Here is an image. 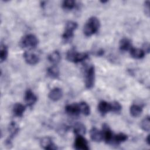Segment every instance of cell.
Masks as SVG:
<instances>
[{
	"label": "cell",
	"instance_id": "6da1fadb",
	"mask_svg": "<svg viewBox=\"0 0 150 150\" xmlns=\"http://www.w3.org/2000/svg\"><path fill=\"white\" fill-rule=\"evenodd\" d=\"M100 26L99 19L96 16H91L86 22L83 27V33L86 36L90 37L98 32Z\"/></svg>",
	"mask_w": 150,
	"mask_h": 150
},
{
	"label": "cell",
	"instance_id": "7a4b0ae2",
	"mask_svg": "<svg viewBox=\"0 0 150 150\" xmlns=\"http://www.w3.org/2000/svg\"><path fill=\"white\" fill-rule=\"evenodd\" d=\"M78 24L76 22L69 21L66 22L64 30L62 35V39L64 42L68 43L70 42L74 37V32L77 28Z\"/></svg>",
	"mask_w": 150,
	"mask_h": 150
},
{
	"label": "cell",
	"instance_id": "3957f363",
	"mask_svg": "<svg viewBox=\"0 0 150 150\" xmlns=\"http://www.w3.org/2000/svg\"><path fill=\"white\" fill-rule=\"evenodd\" d=\"M39 43L38 38L33 34H28L22 38L19 42V45L22 48L34 49Z\"/></svg>",
	"mask_w": 150,
	"mask_h": 150
},
{
	"label": "cell",
	"instance_id": "277c9868",
	"mask_svg": "<svg viewBox=\"0 0 150 150\" xmlns=\"http://www.w3.org/2000/svg\"><path fill=\"white\" fill-rule=\"evenodd\" d=\"M88 56V54L86 52L79 53L75 49L73 48L67 51L66 53V59L69 62L77 63L85 60Z\"/></svg>",
	"mask_w": 150,
	"mask_h": 150
},
{
	"label": "cell",
	"instance_id": "5b68a950",
	"mask_svg": "<svg viewBox=\"0 0 150 150\" xmlns=\"http://www.w3.org/2000/svg\"><path fill=\"white\" fill-rule=\"evenodd\" d=\"M95 81V68L91 65L85 71L84 73V83L86 88L91 89L94 85Z\"/></svg>",
	"mask_w": 150,
	"mask_h": 150
},
{
	"label": "cell",
	"instance_id": "8992f818",
	"mask_svg": "<svg viewBox=\"0 0 150 150\" xmlns=\"http://www.w3.org/2000/svg\"><path fill=\"white\" fill-rule=\"evenodd\" d=\"M8 131H9V135L5 141V145L7 147L11 148V146H12V140L19 132V128L16 124L15 122H14L13 121H12L9 125Z\"/></svg>",
	"mask_w": 150,
	"mask_h": 150
},
{
	"label": "cell",
	"instance_id": "52a82bcc",
	"mask_svg": "<svg viewBox=\"0 0 150 150\" xmlns=\"http://www.w3.org/2000/svg\"><path fill=\"white\" fill-rule=\"evenodd\" d=\"M74 148L77 150H88L89 149V146L87 140L82 136L78 135L76 136L74 144Z\"/></svg>",
	"mask_w": 150,
	"mask_h": 150
},
{
	"label": "cell",
	"instance_id": "ba28073f",
	"mask_svg": "<svg viewBox=\"0 0 150 150\" xmlns=\"http://www.w3.org/2000/svg\"><path fill=\"white\" fill-rule=\"evenodd\" d=\"M24 100L26 105L31 107L36 103L38 98L31 90L28 89L25 93Z\"/></svg>",
	"mask_w": 150,
	"mask_h": 150
},
{
	"label": "cell",
	"instance_id": "9c48e42d",
	"mask_svg": "<svg viewBox=\"0 0 150 150\" xmlns=\"http://www.w3.org/2000/svg\"><path fill=\"white\" fill-rule=\"evenodd\" d=\"M23 58L25 62L30 65L36 64L40 60L39 57L36 54L27 51L23 53Z\"/></svg>",
	"mask_w": 150,
	"mask_h": 150
},
{
	"label": "cell",
	"instance_id": "30bf717a",
	"mask_svg": "<svg viewBox=\"0 0 150 150\" xmlns=\"http://www.w3.org/2000/svg\"><path fill=\"white\" fill-rule=\"evenodd\" d=\"M101 131L103 134V140H104L105 142L107 144H111L114 134L109 126L107 124H104Z\"/></svg>",
	"mask_w": 150,
	"mask_h": 150
},
{
	"label": "cell",
	"instance_id": "8fae6325",
	"mask_svg": "<svg viewBox=\"0 0 150 150\" xmlns=\"http://www.w3.org/2000/svg\"><path fill=\"white\" fill-rule=\"evenodd\" d=\"M40 146L42 148L45 149H49V150H54L57 149L56 145L53 142V140L51 138L46 137L43 138L40 142Z\"/></svg>",
	"mask_w": 150,
	"mask_h": 150
},
{
	"label": "cell",
	"instance_id": "7c38bea8",
	"mask_svg": "<svg viewBox=\"0 0 150 150\" xmlns=\"http://www.w3.org/2000/svg\"><path fill=\"white\" fill-rule=\"evenodd\" d=\"M90 136L91 139L96 142H100L103 140L102 131L99 130L96 127H93L90 130Z\"/></svg>",
	"mask_w": 150,
	"mask_h": 150
},
{
	"label": "cell",
	"instance_id": "4fadbf2b",
	"mask_svg": "<svg viewBox=\"0 0 150 150\" xmlns=\"http://www.w3.org/2000/svg\"><path fill=\"white\" fill-rule=\"evenodd\" d=\"M63 97V91L59 87L52 88L48 94V97L53 101H57Z\"/></svg>",
	"mask_w": 150,
	"mask_h": 150
},
{
	"label": "cell",
	"instance_id": "5bb4252c",
	"mask_svg": "<svg viewBox=\"0 0 150 150\" xmlns=\"http://www.w3.org/2000/svg\"><path fill=\"white\" fill-rule=\"evenodd\" d=\"M66 112L71 116H78L81 112L79 104H68L65 107Z\"/></svg>",
	"mask_w": 150,
	"mask_h": 150
},
{
	"label": "cell",
	"instance_id": "9a60e30c",
	"mask_svg": "<svg viewBox=\"0 0 150 150\" xmlns=\"http://www.w3.org/2000/svg\"><path fill=\"white\" fill-rule=\"evenodd\" d=\"M98 110L102 116H104L108 112L111 111V103L101 101L98 104Z\"/></svg>",
	"mask_w": 150,
	"mask_h": 150
},
{
	"label": "cell",
	"instance_id": "2e32d148",
	"mask_svg": "<svg viewBox=\"0 0 150 150\" xmlns=\"http://www.w3.org/2000/svg\"><path fill=\"white\" fill-rule=\"evenodd\" d=\"M129 53L131 56L135 59H142L145 54V52L142 49L135 48L134 47H132L129 50Z\"/></svg>",
	"mask_w": 150,
	"mask_h": 150
},
{
	"label": "cell",
	"instance_id": "e0dca14e",
	"mask_svg": "<svg viewBox=\"0 0 150 150\" xmlns=\"http://www.w3.org/2000/svg\"><path fill=\"white\" fill-rule=\"evenodd\" d=\"M26 110V107L23 105L21 103H17L14 104L13 108H12V112L15 116L18 117H22L23 115V113Z\"/></svg>",
	"mask_w": 150,
	"mask_h": 150
},
{
	"label": "cell",
	"instance_id": "ac0fdd59",
	"mask_svg": "<svg viewBox=\"0 0 150 150\" xmlns=\"http://www.w3.org/2000/svg\"><path fill=\"white\" fill-rule=\"evenodd\" d=\"M132 47V46L131 41L128 38H122L120 41L119 48L120 50L122 52L129 50Z\"/></svg>",
	"mask_w": 150,
	"mask_h": 150
},
{
	"label": "cell",
	"instance_id": "d6986e66",
	"mask_svg": "<svg viewBox=\"0 0 150 150\" xmlns=\"http://www.w3.org/2000/svg\"><path fill=\"white\" fill-rule=\"evenodd\" d=\"M128 139L127 135L124 133H119L118 134H114L111 144L115 145H120L121 143L126 141Z\"/></svg>",
	"mask_w": 150,
	"mask_h": 150
},
{
	"label": "cell",
	"instance_id": "ffe728a7",
	"mask_svg": "<svg viewBox=\"0 0 150 150\" xmlns=\"http://www.w3.org/2000/svg\"><path fill=\"white\" fill-rule=\"evenodd\" d=\"M47 59L51 63L56 65L60 62L61 59V55L59 51L54 50L48 55Z\"/></svg>",
	"mask_w": 150,
	"mask_h": 150
},
{
	"label": "cell",
	"instance_id": "44dd1931",
	"mask_svg": "<svg viewBox=\"0 0 150 150\" xmlns=\"http://www.w3.org/2000/svg\"><path fill=\"white\" fill-rule=\"evenodd\" d=\"M86 131V128L85 125L81 122H76L73 126V132L76 135V136H83V135L85 134Z\"/></svg>",
	"mask_w": 150,
	"mask_h": 150
},
{
	"label": "cell",
	"instance_id": "7402d4cb",
	"mask_svg": "<svg viewBox=\"0 0 150 150\" xmlns=\"http://www.w3.org/2000/svg\"><path fill=\"white\" fill-rule=\"evenodd\" d=\"M60 71L59 68L56 66L53 65L47 68V75L52 79H57L59 77Z\"/></svg>",
	"mask_w": 150,
	"mask_h": 150
},
{
	"label": "cell",
	"instance_id": "603a6c76",
	"mask_svg": "<svg viewBox=\"0 0 150 150\" xmlns=\"http://www.w3.org/2000/svg\"><path fill=\"white\" fill-rule=\"evenodd\" d=\"M142 112V107L138 104H132L129 108L130 114L134 117H139Z\"/></svg>",
	"mask_w": 150,
	"mask_h": 150
},
{
	"label": "cell",
	"instance_id": "cb8c5ba5",
	"mask_svg": "<svg viewBox=\"0 0 150 150\" xmlns=\"http://www.w3.org/2000/svg\"><path fill=\"white\" fill-rule=\"evenodd\" d=\"M76 6V3L73 0H66L62 2V7L66 11H70Z\"/></svg>",
	"mask_w": 150,
	"mask_h": 150
},
{
	"label": "cell",
	"instance_id": "d4e9b609",
	"mask_svg": "<svg viewBox=\"0 0 150 150\" xmlns=\"http://www.w3.org/2000/svg\"><path fill=\"white\" fill-rule=\"evenodd\" d=\"M80 112L83 114V115L87 116L90 113V106L88 105V104L84 101H81L79 103Z\"/></svg>",
	"mask_w": 150,
	"mask_h": 150
},
{
	"label": "cell",
	"instance_id": "484cf974",
	"mask_svg": "<svg viewBox=\"0 0 150 150\" xmlns=\"http://www.w3.org/2000/svg\"><path fill=\"white\" fill-rule=\"evenodd\" d=\"M8 49L6 45L2 43L1 45V50H0V60L1 62H4L8 57Z\"/></svg>",
	"mask_w": 150,
	"mask_h": 150
},
{
	"label": "cell",
	"instance_id": "4316f807",
	"mask_svg": "<svg viewBox=\"0 0 150 150\" xmlns=\"http://www.w3.org/2000/svg\"><path fill=\"white\" fill-rule=\"evenodd\" d=\"M141 127L142 129L148 132L150 129V118L149 116L145 117L141 122Z\"/></svg>",
	"mask_w": 150,
	"mask_h": 150
},
{
	"label": "cell",
	"instance_id": "83f0119b",
	"mask_svg": "<svg viewBox=\"0 0 150 150\" xmlns=\"http://www.w3.org/2000/svg\"><path fill=\"white\" fill-rule=\"evenodd\" d=\"M111 105L112 112L116 114H118L121 112L122 110V106L120 103H118V101H113L111 103Z\"/></svg>",
	"mask_w": 150,
	"mask_h": 150
},
{
	"label": "cell",
	"instance_id": "f1b7e54d",
	"mask_svg": "<svg viewBox=\"0 0 150 150\" xmlns=\"http://www.w3.org/2000/svg\"><path fill=\"white\" fill-rule=\"evenodd\" d=\"M149 4L150 2L149 1H146L144 2V10L145 14L149 16Z\"/></svg>",
	"mask_w": 150,
	"mask_h": 150
},
{
	"label": "cell",
	"instance_id": "f546056e",
	"mask_svg": "<svg viewBox=\"0 0 150 150\" xmlns=\"http://www.w3.org/2000/svg\"><path fill=\"white\" fill-rule=\"evenodd\" d=\"M145 53H149V45L148 43H145L144 46H143V49Z\"/></svg>",
	"mask_w": 150,
	"mask_h": 150
},
{
	"label": "cell",
	"instance_id": "4dcf8cb0",
	"mask_svg": "<svg viewBox=\"0 0 150 150\" xmlns=\"http://www.w3.org/2000/svg\"><path fill=\"white\" fill-rule=\"evenodd\" d=\"M145 141H146V144L148 145H150V139H149V135H148V136H147V137L146 138V139H145Z\"/></svg>",
	"mask_w": 150,
	"mask_h": 150
}]
</instances>
